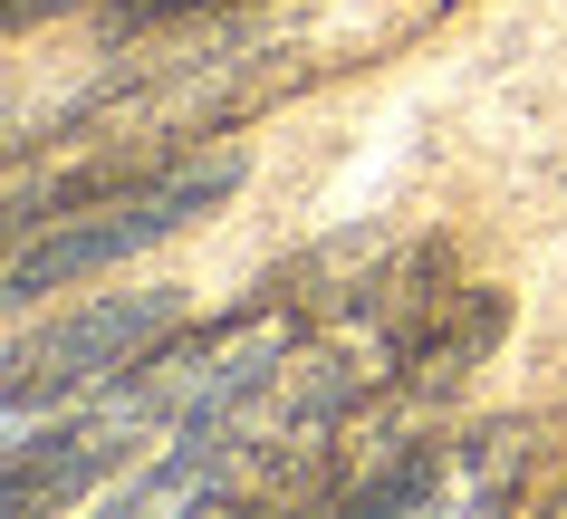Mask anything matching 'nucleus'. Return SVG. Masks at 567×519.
Returning <instances> with one entry per match:
<instances>
[{"mask_svg":"<svg viewBox=\"0 0 567 519\" xmlns=\"http://www.w3.org/2000/svg\"><path fill=\"white\" fill-rule=\"evenodd\" d=\"M231 184H240V154H174V164H145V174L87 193V203L59 212L49 231L10 241V308L30 318L39 289H68V279H87V270H116L125 250H145V241H164V231H183L193 212H212Z\"/></svg>","mask_w":567,"mask_h":519,"instance_id":"nucleus-2","label":"nucleus"},{"mask_svg":"<svg viewBox=\"0 0 567 519\" xmlns=\"http://www.w3.org/2000/svg\"><path fill=\"white\" fill-rule=\"evenodd\" d=\"M452 0H212V10H183V20H154L135 30V59H116V77L96 96H78L49 135L68 145H96L78 174H49V193L20 184L10 193V241H30L39 221L78 212L87 193L145 174V164H174L203 135H231V125L269 116L308 87H337L357 68L404 59Z\"/></svg>","mask_w":567,"mask_h":519,"instance_id":"nucleus-1","label":"nucleus"},{"mask_svg":"<svg viewBox=\"0 0 567 519\" xmlns=\"http://www.w3.org/2000/svg\"><path fill=\"white\" fill-rule=\"evenodd\" d=\"M183 10H212V0H106V30H154V20H183Z\"/></svg>","mask_w":567,"mask_h":519,"instance_id":"nucleus-6","label":"nucleus"},{"mask_svg":"<svg viewBox=\"0 0 567 519\" xmlns=\"http://www.w3.org/2000/svg\"><path fill=\"white\" fill-rule=\"evenodd\" d=\"M538 453H548L538 414H501V424H472V433H423L347 510H509V500H529Z\"/></svg>","mask_w":567,"mask_h":519,"instance_id":"nucleus-3","label":"nucleus"},{"mask_svg":"<svg viewBox=\"0 0 567 519\" xmlns=\"http://www.w3.org/2000/svg\"><path fill=\"white\" fill-rule=\"evenodd\" d=\"M183 328L174 289H116V299L78 308V318H49V328L10 336V424H30L39 395H78V385H116L135 356H154L164 336Z\"/></svg>","mask_w":567,"mask_h":519,"instance_id":"nucleus-4","label":"nucleus"},{"mask_svg":"<svg viewBox=\"0 0 567 519\" xmlns=\"http://www.w3.org/2000/svg\"><path fill=\"white\" fill-rule=\"evenodd\" d=\"M501 336H509V289H452L443 318L414 336V356H404V375H394V385H404L414 404H433V414H443Z\"/></svg>","mask_w":567,"mask_h":519,"instance_id":"nucleus-5","label":"nucleus"}]
</instances>
